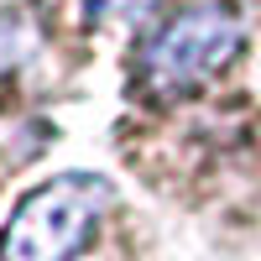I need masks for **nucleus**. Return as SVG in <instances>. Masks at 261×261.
I'll return each instance as SVG.
<instances>
[{"label":"nucleus","mask_w":261,"mask_h":261,"mask_svg":"<svg viewBox=\"0 0 261 261\" xmlns=\"http://www.w3.org/2000/svg\"><path fill=\"white\" fill-rule=\"evenodd\" d=\"M110 204L115 188L99 172H68L32 188L0 235V261H73L94 241Z\"/></svg>","instance_id":"obj_2"},{"label":"nucleus","mask_w":261,"mask_h":261,"mask_svg":"<svg viewBox=\"0 0 261 261\" xmlns=\"http://www.w3.org/2000/svg\"><path fill=\"white\" fill-rule=\"evenodd\" d=\"M246 53V21L220 0L167 16L136 58V84L151 99H188L225 79Z\"/></svg>","instance_id":"obj_1"},{"label":"nucleus","mask_w":261,"mask_h":261,"mask_svg":"<svg viewBox=\"0 0 261 261\" xmlns=\"http://www.w3.org/2000/svg\"><path fill=\"white\" fill-rule=\"evenodd\" d=\"M157 6H162V0H89V16L94 21H141Z\"/></svg>","instance_id":"obj_3"}]
</instances>
